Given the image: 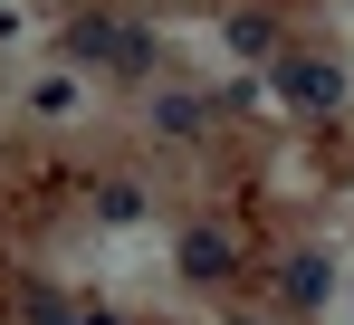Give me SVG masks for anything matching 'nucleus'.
I'll return each instance as SVG.
<instances>
[{
    "instance_id": "obj_3",
    "label": "nucleus",
    "mask_w": 354,
    "mask_h": 325,
    "mask_svg": "<svg viewBox=\"0 0 354 325\" xmlns=\"http://www.w3.org/2000/svg\"><path fill=\"white\" fill-rule=\"evenodd\" d=\"M201 124H211V106H201V96H153V134H173V144H192Z\"/></svg>"
},
{
    "instance_id": "obj_4",
    "label": "nucleus",
    "mask_w": 354,
    "mask_h": 325,
    "mask_svg": "<svg viewBox=\"0 0 354 325\" xmlns=\"http://www.w3.org/2000/svg\"><path fill=\"white\" fill-rule=\"evenodd\" d=\"M288 297H297V306H316V297H326V259H316V249L288 259Z\"/></svg>"
},
{
    "instance_id": "obj_2",
    "label": "nucleus",
    "mask_w": 354,
    "mask_h": 325,
    "mask_svg": "<svg viewBox=\"0 0 354 325\" xmlns=\"http://www.w3.org/2000/svg\"><path fill=\"white\" fill-rule=\"evenodd\" d=\"M182 268L192 277H230L239 268V239L230 230H192V239H182Z\"/></svg>"
},
{
    "instance_id": "obj_1",
    "label": "nucleus",
    "mask_w": 354,
    "mask_h": 325,
    "mask_svg": "<svg viewBox=\"0 0 354 325\" xmlns=\"http://www.w3.org/2000/svg\"><path fill=\"white\" fill-rule=\"evenodd\" d=\"M67 48L86 57V67H106V77H144V67H153V39H144V29H124V19H77V29H67Z\"/></svg>"
}]
</instances>
